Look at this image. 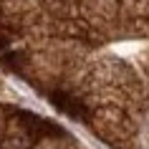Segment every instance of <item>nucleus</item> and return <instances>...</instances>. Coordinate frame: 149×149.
<instances>
[{"mask_svg":"<svg viewBox=\"0 0 149 149\" xmlns=\"http://www.w3.org/2000/svg\"><path fill=\"white\" fill-rule=\"evenodd\" d=\"M0 149H81L61 126L23 109L0 114Z\"/></svg>","mask_w":149,"mask_h":149,"instance_id":"1","label":"nucleus"}]
</instances>
